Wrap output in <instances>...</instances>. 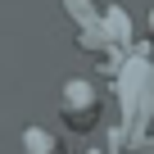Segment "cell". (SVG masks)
I'll return each instance as SVG.
<instances>
[{
	"label": "cell",
	"instance_id": "1",
	"mask_svg": "<svg viewBox=\"0 0 154 154\" xmlns=\"http://www.w3.org/2000/svg\"><path fill=\"white\" fill-rule=\"evenodd\" d=\"M63 104H68V118L82 127V109L91 113L95 109V91H91V82H82V77H72V82L63 86Z\"/></svg>",
	"mask_w": 154,
	"mask_h": 154
},
{
	"label": "cell",
	"instance_id": "3",
	"mask_svg": "<svg viewBox=\"0 0 154 154\" xmlns=\"http://www.w3.org/2000/svg\"><path fill=\"white\" fill-rule=\"evenodd\" d=\"M104 27H109V32H104L109 41H127V32H131V23H127L122 9H104Z\"/></svg>",
	"mask_w": 154,
	"mask_h": 154
},
{
	"label": "cell",
	"instance_id": "2",
	"mask_svg": "<svg viewBox=\"0 0 154 154\" xmlns=\"http://www.w3.org/2000/svg\"><path fill=\"white\" fill-rule=\"evenodd\" d=\"M23 149H27V154H59V140H54L45 127H27V131H23Z\"/></svg>",
	"mask_w": 154,
	"mask_h": 154
}]
</instances>
